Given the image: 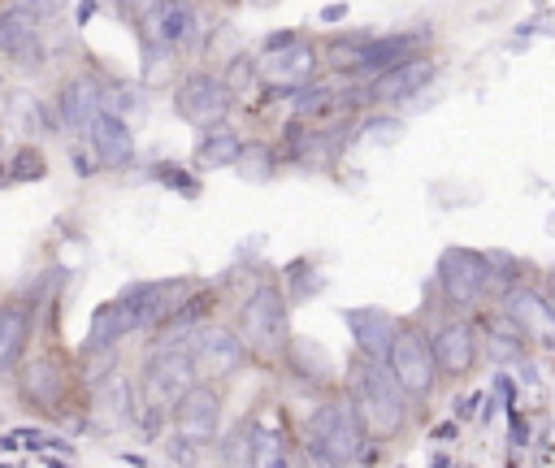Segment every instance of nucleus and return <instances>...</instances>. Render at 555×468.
Masks as SVG:
<instances>
[{
	"mask_svg": "<svg viewBox=\"0 0 555 468\" xmlns=\"http://www.w3.org/2000/svg\"><path fill=\"white\" fill-rule=\"evenodd\" d=\"M238 152H243V134L217 121V126H208V134H204V143H199L195 156H199L204 169H221V165H234Z\"/></svg>",
	"mask_w": 555,
	"mask_h": 468,
	"instance_id": "nucleus-21",
	"label": "nucleus"
},
{
	"mask_svg": "<svg viewBox=\"0 0 555 468\" xmlns=\"http://www.w3.org/2000/svg\"><path fill=\"white\" fill-rule=\"evenodd\" d=\"M195 368L186 355V342H156V351L143 360V399L147 407H173L191 386H195Z\"/></svg>",
	"mask_w": 555,
	"mask_h": 468,
	"instance_id": "nucleus-6",
	"label": "nucleus"
},
{
	"mask_svg": "<svg viewBox=\"0 0 555 468\" xmlns=\"http://www.w3.org/2000/svg\"><path fill=\"white\" fill-rule=\"evenodd\" d=\"M182 342H186V355H191L195 377H204V381L234 377L243 368V360H247V347H243L238 329H225V325H199Z\"/></svg>",
	"mask_w": 555,
	"mask_h": 468,
	"instance_id": "nucleus-7",
	"label": "nucleus"
},
{
	"mask_svg": "<svg viewBox=\"0 0 555 468\" xmlns=\"http://www.w3.org/2000/svg\"><path fill=\"white\" fill-rule=\"evenodd\" d=\"M95 113H104V108H100V82H95V78L74 74L69 82H61V91H56V121H61L65 130H78V134H82Z\"/></svg>",
	"mask_w": 555,
	"mask_h": 468,
	"instance_id": "nucleus-16",
	"label": "nucleus"
},
{
	"mask_svg": "<svg viewBox=\"0 0 555 468\" xmlns=\"http://www.w3.org/2000/svg\"><path fill=\"white\" fill-rule=\"evenodd\" d=\"M425 342H429V355H434L438 377H464V373L477 364V351H481L477 325H473L464 312L442 316V321L425 334Z\"/></svg>",
	"mask_w": 555,
	"mask_h": 468,
	"instance_id": "nucleus-8",
	"label": "nucleus"
},
{
	"mask_svg": "<svg viewBox=\"0 0 555 468\" xmlns=\"http://www.w3.org/2000/svg\"><path fill=\"white\" fill-rule=\"evenodd\" d=\"M312 74H317V52H312L308 43H299V39L286 43V48L264 52V61H260V78H264L269 87H282V91L304 87Z\"/></svg>",
	"mask_w": 555,
	"mask_h": 468,
	"instance_id": "nucleus-14",
	"label": "nucleus"
},
{
	"mask_svg": "<svg viewBox=\"0 0 555 468\" xmlns=\"http://www.w3.org/2000/svg\"><path fill=\"white\" fill-rule=\"evenodd\" d=\"M9 165H13L9 178H17V182H35V178H43V156H39L35 147H17Z\"/></svg>",
	"mask_w": 555,
	"mask_h": 468,
	"instance_id": "nucleus-26",
	"label": "nucleus"
},
{
	"mask_svg": "<svg viewBox=\"0 0 555 468\" xmlns=\"http://www.w3.org/2000/svg\"><path fill=\"white\" fill-rule=\"evenodd\" d=\"M238 338H243L247 355L256 351L264 360H273L286 347V299H282V290L273 282H260L243 299V308H238Z\"/></svg>",
	"mask_w": 555,
	"mask_h": 468,
	"instance_id": "nucleus-5",
	"label": "nucleus"
},
{
	"mask_svg": "<svg viewBox=\"0 0 555 468\" xmlns=\"http://www.w3.org/2000/svg\"><path fill=\"white\" fill-rule=\"evenodd\" d=\"M542 303H546V312H551V321H555V273L546 277V290H542Z\"/></svg>",
	"mask_w": 555,
	"mask_h": 468,
	"instance_id": "nucleus-29",
	"label": "nucleus"
},
{
	"mask_svg": "<svg viewBox=\"0 0 555 468\" xmlns=\"http://www.w3.org/2000/svg\"><path fill=\"white\" fill-rule=\"evenodd\" d=\"M386 373L395 377V386L412 399H429L434 386H438V368H434V355H429V342H425V329L399 321L395 334H390V347H386Z\"/></svg>",
	"mask_w": 555,
	"mask_h": 468,
	"instance_id": "nucleus-4",
	"label": "nucleus"
},
{
	"mask_svg": "<svg viewBox=\"0 0 555 468\" xmlns=\"http://www.w3.org/2000/svg\"><path fill=\"white\" fill-rule=\"evenodd\" d=\"M82 134H87V143H91V156H95L104 169H126V165L134 160V134H130L126 117L95 113Z\"/></svg>",
	"mask_w": 555,
	"mask_h": 468,
	"instance_id": "nucleus-13",
	"label": "nucleus"
},
{
	"mask_svg": "<svg viewBox=\"0 0 555 468\" xmlns=\"http://www.w3.org/2000/svg\"><path fill=\"white\" fill-rule=\"evenodd\" d=\"M139 325H134V308H130V299L126 295H117V299H108L104 308H95V316H91V338H87V355L91 351H113L126 334H134Z\"/></svg>",
	"mask_w": 555,
	"mask_h": 468,
	"instance_id": "nucleus-17",
	"label": "nucleus"
},
{
	"mask_svg": "<svg viewBox=\"0 0 555 468\" xmlns=\"http://www.w3.org/2000/svg\"><path fill=\"white\" fill-rule=\"evenodd\" d=\"M421 39H425V35H416V30H399V35L364 39V43L356 48L351 69H360V74L377 78L382 69H390V65H399V61H408V56H421V52H416V48H421Z\"/></svg>",
	"mask_w": 555,
	"mask_h": 468,
	"instance_id": "nucleus-15",
	"label": "nucleus"
},
{
	"mask_svg": "<svg viewBox=\"0 0 555 468\" xmlns=\"http://www.w3.org/2000/svg\"><path fill=\"white\" fill-rule=\"evenodd\" d=\"M22 394L30 399V403H39V407H52V403H61V364L56 360H30L26 368H22Z\"/></svg>",
	"mask_w": 555,
	"mask_h": 468,
	"instance_id": "nucleus-20",
	"label": "nucleus"
},
{
	"mask_svg": "<svg viewBox=\"0 0 555 468\" xmlns=\"http://www.w3.org/2000/svg\"><path fill=\"white\" fill-rule=\"evenodd\" d=\"M525 338H529V334H525L507 312H499L494 325L486 329V351H490L494 360H516V355L525 351Z\"/></svg>",
	"mask_w": 555,
	"mask_h": 468,
	"instance_id": "nucleus-24",
	"label": "nucleus"
},
{
	"mask_svg": "<svg viewBox=\"0 0 555 468\" xmlns=\"http://www.w3.org/2000/svg\"><path fill=\"white\" fill-rule=\"evenodd\" d=\"M434 74H438V65H434L429 56H408V61L382 69V74L369 82V95H373L377 104H399V100H408V95H421V91L434 82Z\"/></svg>",
	"mask_w": 555,
	"mask_h": 468,
	"instance_id": "nucleus-12",
	"label": "nucleus"
},
{
	"mask_svg": "<svg viewBox=\"0 0 555 468\" xmlns=\"http://www.w3.org/2000/svg\"><path fill=\"white\" fill-rule=\"evenodd\" d=\"M0 56L13 61L17 69H39L43 65V39H39V13L35 4H4L0 9Z\"/></svg>",
	"mask_w": 555,
	"mask_h": 468,
	"instance_id": "nucleus-10",
	"label": "nucleus"
},
{
	"mask_svg": "<svg viewBox=\"0 0 555 468\" xmlns=\"http://www.w3.org/2000/svg\"><path fill=\"white\" fill-rule=\"evenodd\" d=\"M230 87L217 78V74H204V69H195V74H186L178 87H173V108H178V117L182 121H191V126H217L225 113H230Z\"/></svg>",
	"mask_w": 555,
	"mask_h": 468,
	"instance_id": "nucleus-9",
	"label": "nucleus"
},
{
	"mask_svg": "<svg viewBox=\"0 0 555 468\" xmlns=\"http://www.w3.org/2000/svg\"><path fill=\"white\" fill-rule=\"evenodd\" d=\"M343 13H347V4H325V9H321V22H338Z\"/></svg>",
	"mask_w": 555,
	"mask_h": 468,
	"instance_id": "nucleus-30",
	"label": "nucleus"
},
{
	"mask_svg": "<svg viewBox=\"0 0 555 468\" xmlns=\"http://www.w3.org/2000/svg\"><path fill=\"white\" fill-rule=\"evenodd\" d=\"M169 412H173V429H178L182 442H212V438H217V425H221V399H217L212 386L195 381Z\"/></svg>",
	"mask_w": 555,
	"mask_h": 468,
	"instance_id": "nucleus-11",
	"label": "nucleus"
},
{
	"mask_svg": "<svg viewBox=\"0 0 555 468\" xmlns=\"http://www.w3.org/2000/svg\"><path fill=\"white\" fill-rule=\"evenodd\" d=\"M364 438H369V433L360 429V420H356V412L347 407V399H325V403H317L312 416H308V446H312V455H317L321 464H330V468H347L351 459H360Z\"/></svg>",
	"mask_w": 555,
	"mask_h": 468,
	"instance_id": "nucleus-3",
	"label": "nucleus"
},
{
	"mask_svg": "<svg viewBox=\"0 0 555 468\" xmlns=\"http://www.w3.org/2000/svg\"><path fill=\"white\" fill-rule=\"evenodd\" d=\"M247 468H286L282 429H251L247 433Z\"/></svg>",
	"mask_w": 555,
	"mask_h": 468,
	"instance_id": "nucleus-22",
	"label": "nucleus"
},
{
	"mask_svg": "<svg viewBox=\"0 0 555 468\" xmlns=\"http://www.w3.org/2000/svg\"><path fill=\"white\" fill-rule=\"evenodd\" d=\"M286 43H295V35H291V30H282V35H269V39H264V52H273V48H286Z\"/></svg>",
	"mask_w": 555,
	"mask_h": 468,
	"instance_id": "nucleus-28",
	"label": "nucleus"
},
{
	"mask_svg": "<svg viewBox=\"0 0 555 468\" xmlns=\"http://www.w3.org/2000/svg\"><path fill=\"white\" fill-rule=\"evenodd\" d=\"M347 407L356 412L360 429L373 438H390L408 420V394L395 386L386 364L369 360V355H356V364L347 373Z\"/></svg>",
	"mask_w": 555,
	"mask_h": 468,
	"instance_id": "nucleus-1",
	"label": "nucleus"
},
{
	"mask_svg": "<svg viewBox=\"0 0 555 468\" xmlns=\"http://www.w3.org/2000/svg\"><path fill=\"white\" fill-rule=\"evenodd\" d=\"M494 256H481L473 247H451L438 256V290L455 312H473L481 299L499 290Z\"/></svg>",
	"mask_w": 555,
	"mask_h": 468,
	"instance_id": "nucleus-2",
	"label": "nucleus"
},
{
	"mask_svg": "<svg viewBox=\"0 0 555 468\" xmlns=\"http://www.w3.org/2000/svg\"><path fill=\"white\" fill-rule=\"evenodd\" d=\"M247 433H251V429H234V433H230V442H225V464H230V468H243V464H247Z\"/></svg>",
	"mask_w": 555,
	"mask_h": 468,
	"instance_id": "nucleus-27",
	"label": "nucleus"
},
{
	"mask_svg": "<svg viewBox=\"0 0 555 468\" xmlns=\"http://www.w3.org/2000/svg\"><path fill=\"white\" fill-rule=\"evenodd\" d=\"M30 334H35L30 308L26 303H4L0 308V373L22 368L26 347H30Z\"/></svg>",
	"mask_w": 555,
	"mask_h": 468,
	"instance_id": "nucleus-18",
	"label": "nucleus"
},
{
	"mask_svg": "<svg viewBox=\"0 0 555 468\" xmlns=\"http://www.w3.org/2000/svg\"><path fill=\"white\" fill-rule=\"evenodd\" d=\"M273 160H278V156H273L264 143H243L234 169H238L247 182H269V178H273Z\"/></svg>",
	"mask_w": 555,
	"mask_h": 468,
	"instance_id": "nucleus-25",
	"label": "nucleus"
},
{
	"mask_svg": "<svg viewBox=\"0 0 555 468\" xmlns=\"http://www.w3.org/2000/svg\"><path fill=\"white\" fill-rule=\"evenodd\" d=\"M503 312H507L525 334H533L538 325H555L551 312H546V303H542V295H533V290H525V286H520V290H507V308H503Z\"/></svg>",
	"mask_w": 555,
	"mask_h": 468,
	"instance_id": "nucleus-23",
	"label": "nucleus"
},
{
	"mask_svg": "<svg viewBox=\"0 0 555 468\" xmlns=\"http://www.w3.org/2000/svg\"><path fill=\"white\" fill-rule=\"evenodd\" d=\"M0 82H4V78H0Z\"/></svg>",
	"mask_w": 555,
	"mask_h": 468,
	"instance_id": "nucleus-31",
	"label": "nucleus"
},
{
	"mask_svg": "<svg viewBox=\"0 0 555 468\" xmlns=\"http://www.w3.org/2000/svg\"><path fill=\"white\" fill-rule=\"evenodd\" d=\"M347 325H351V334H356V347H360V355H369V360H386V347H390V334H395V316H386L382 308H356V312H347Z\"/></svg>",
	"mask_w": 555,
	"mask_h": 468,
	"instance_id": "nucleus-19",
	"label": "nucleus"
}]
</instances>
